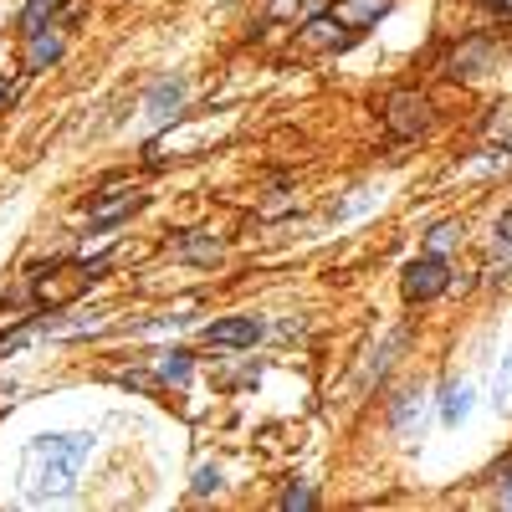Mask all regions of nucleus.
I'll list each match as a JSON object with an SVG mask.
<instances>
[{
  "label": "nucleus",
  "mask_w": 512,
  "mask_h": 512,
  "mask_svg": "<svg viewBox=\"0 0 512 512\" xmlns=\"http://www.w3.org/2000/svg\"><path fill=\"white\" fill-rule=\"evenodd\" d=\"M57 57H62V36H57V31H36V36H31V52H26V67L41 72V67L57 62Z\"/></svg>",
  "instance_id": "nucleus-10"
},
{
  "label": "nucleus",
  "mask_w": 512,
  "mask_h": 512,
  "mask_svg": "<svg viewBox=\"0 0 512 512\" xmlns=\"http://www.w3.org/2000/svg\"><path fill=\"white\" fill-rule=\"evenodd\" d=\"M297 507H313V492H308L303 482H292V487L282 492V512H297Z\"/></svg>",
  "instance_id": "nucleus-16"
},
{
  "label": "nucleus",
  "mask_w": 512,
  "mask_h": 512,
  "mask_svg": "<svg viewBox=\"0 0 512 512\" xmlns=\"http://www.w3.org/2000/svg\"><path fill=\"white\" fill-rule=\"evenodd\" d=\"M185 98H190V77H185V72L159 77L154 88H149V118H154V123H169V118L185 108Z\"/></svg>",
  "instance_id": "nucleus-4"
},
{
  "label": "nucleus",
  "mask_w": 512,
  "mask_h": 512,
  "mask_svg": "<svg viewBox=\"0 0 512 512\" xmlns=\"http://www.w3.org/2000/svg\"><path fill=\"white\" fill-rule=\"evenodd\" d=\"M456 241H461V226H456V221H446V226H436V231H431V241H425V246H431V251L441 256V251H451Z\"/></svg>",
  "instance_id": "nucleus-14"
},
{
  "label": "nucleus",
  "mask_w": 512,
  "mask_h": 512,
  "mask_svg": "<svg viewBox=\"0 0 512 512\" xmlns=\"http://www.w3.org/2000/svg\"><path fill=\"white\" fill-rule=\"evenodd\" d=\"M492 57H497V47L487 36H472L466 47H456L451 52V62H446V77H482L487 67H492Z\"/></svg>",
  "instance_id": "nucleus-6"
},
{
  "label": "nucleus",
  "mask_w": 512,
  "mask_h": 512,
  "mask_svg": "<svg viewBox=\"0 0 512 512\" xmlns=\"http://www.w3.org/2000/svg\"><path fill=\"white\" fill-rule=\"evenodd\" d=\"M497 256H502V262H512V210L497 221Z\"/></svg>",
  "instance_id": "nucleus-18"
},
{
  "label": "nucleus",
  "mask_w": 512,
  "mask_h": 512,
  "mask_svg": "<svg viewBox=\"0 0 512 512\" xmlns=\"http://www.w3.org/2000/svg\"><path fill=\"white\" fill-rule=\"evenodd\" d=\"M492 6H497V11H507V16H512V0H492Z\"/></svg>",
  "instance_id": "nucleus-22"
},
{
  "label": "nucleus",
  "mask_w": 512,
  "mask_h": 512,
  "mask_svg": "<svg viewBox=\"0 0 512 512\" xmlns=\"http://www.w3.org/2000/svg\"><path fill=\"white\" fill-rule=\"evenodd\" d=\"M267 328L256 323V318H221V323H210L205 328V344L210 349H246V344H256Z\"/></svg>",
  "instance_id": "nucleus-5"
},
{
  "label": "nucleus",
  "mask_w": 512,
  "mask_h": 512,
  "mask_svg": "<svg viewBox=\"0 0 512 512\" xmlns=\"http://www.w3.org/2000/svg\"><path fill=\"white\" fill-rule=\"evenodd\" d=\"M502 507H512V477L502 482Z\"/></svg>",
  "instance_id": "nucleus-20"
},
{
  "label": "nucleus",
  "mask_w": 512,
  "mask_h": 512,
  "mask_svg": "<svg viewBox=\"0 0 512 512\" xmlns=\"http://www.w3.org/2000/svg\"><path fill=\"white\" fill-rule=\"evenodd\" d=\"M466 415H472V390H466V384H441V420L446 425H461Z\"/></svg>",
  "instance_id": "nucleus-9"
},
{
  "label": "nucleus",
  "mask_w": 512,
  "mask_h": 512,
  "mask_svg": "<svg viewBox=\"0 0 512 512\" xmlns=\"http://www.w3.org/2000/svg\"><path fill=\"white\" fill-rule=\"evenodd\" d=\"M6 98H11V82H6V77H0V103H6Z\"/></svg>",
  "instance_id": "nucleus-21"
},
{
  "label": "nucleus",
  "mask_w": 512,
  "mask_h": 512,
  "mask_svg": "<svg viewBox=\"0 0 512 512\" xmlns=\"http://www.w3.org/2000/svg\"><path fill=\"white\" fill-rule=\"evenodd\" d=\"M384 128L400 134V139L425 134V128H431V98L425 93H395L390 103H384Z\"/></svg>",
  "instance_id": "nucleus-3"
},
{
  "label": "nucleus",
  "mask_w": 512,
  "mask_h": 512,
  "mask_svg": "<svg viewBox=\"0 0 512 512\" xmlns=\"http://www.w3.org/2000/svg\"><path fill=\"white\" fill-rule=\"evenodd\" d=\"M216 487H221V466H200L195 482H190V492H195V497H210Z\"/></svg>",
  "instance_id": "nucleus-15"
},
{
  "label": "nucleus",
  "mask_w": 512,
  "mask_h": 512,
  "mask_svg": "<svg viewBox=\"0 0 512 512\" xmlns=\"http://www.w3.org/2000/svg\"><path fill=\"white\" fill-rule=\"evenodd\" d=\"M492 395H497V405L512 395V354L502 359V369H497V379H492Z\"/></svg>",
  "instance_id": "nucleus-17"
},
{
  "label": "nucleus",
  "mask_w": 512,
  "mask_h": 512,
  "mask_svg": "<svg viewBox=\"0 0 512 512\" xmlns=\"http://www.w3.org/2000/svg\"><path fill=\"white\" fill-rule=\"evenodd\" d=\"M175 251H180V256H195V262H210V256H221V241H216V236H205V241L185 236V241H175Z\"/></svg>",
  "instance_id": "nucleus-13"
},
{
  "label": "nucleus",
  "mask_w": 512,
  "mask_h": 512,
  "mask_svg": "<svg viewBox=\"0 0 512 512\" xmlns=\"http://www.w3.org/2000/svg\"><path fill=\"white\" fill-rule=\"evenodd\" d=\"M318 0H272V16H292V11H313Z\"/></svg>",
  "instance_id": "nucleus-19"
},
{
  "label": "nucleus",
  "mask_w": 512,
  "mask_h": 512,
  "mask_svg": "<svg viewBox=\"0 0 512 512\" xmlns=\"http://www.w3.org/2000/svg\"><path fill=\"white\" fill-rule=\"evenodd\" d=\"M390 425H395V436H420V425H425V395L420 390H405L400 400H395V415H390Z\"/></svg>",
  "instance_id": "nucleus-8"
},
{
  "label": "nucleus",
  "mask_w": 512,
  "mask_h": 512,
  "mask_svg": "<svg viewBox=\"0 0 512 512\" xmlns=\"http://www.w3.org/2000/svg\"><path fill=\"white\" fill-rule=\"evenodd\" d=\"M62 6H67V0H31V6H26V16H21V31H26V36L47 31V21H52Z\"/></svg>",
  "instance_id": "nucleus-12"
},
{
  "label": "nucleus",
  "mask_w": 512,
  "mask_h": 512,
  "mask_svg": "<svg viewBox=\"0 0 512 512\" xmlns=\"http://www.w3.org/2000/svg\"><path fill=\"white\" fill-rule=\"evenodd\" d=\"M390 6H395V0H338V6H333V21L349 26V31H364V26H374Z\"/></svg>",
  "instance_id": "nucleus-7"
},
{
  "label": "nucleus",
  "mask_w": 512,
  "mask_h": 512,
  "mask_svg": "<svg viewBox=\"0 0 512 512\" xmlns=\"http://www.w3.org/2000/svg\"><path fill=\"white\" fill-rule=\"evenodd\" d=\"M88 456H93V436H36L26 446V492L36 502L62 497Z\"/></svg>",
  "instance_id": "nucleus-1"
},
{
  "label": "nucleus",
  "mask_w": 512,
  "mask_h": 512,
  "mask_svg": "<svg viewBox=\"0 0 512 512\" xmlns=\"http://www.w3.org/2000/svg\"><path fill=\"white\" fill-rule=\"evenodd\" d=\"M190 374H195V364H190L185 349H159V379L164 384H190Z\"/></svg>",
  "instance_id": "nucleus-11"
},
{
  "label": "nucleus",
  "mask_w": 512,
  "mask_h": 512,
  "mask_svg": "<svg viewBox=\"0 0 512 512\" xmlns=\"http://www.w3.org/2000/svg\"><path fill=\"white\" fill-rule=\"evenodd\" d=\"M405 303H431V297H441L446 287H451V267L441 262L436 251H425L420 262H410L405 267Z\"/></svg>",
  "instance_id": "nucleus-2"
}]
</instances>
